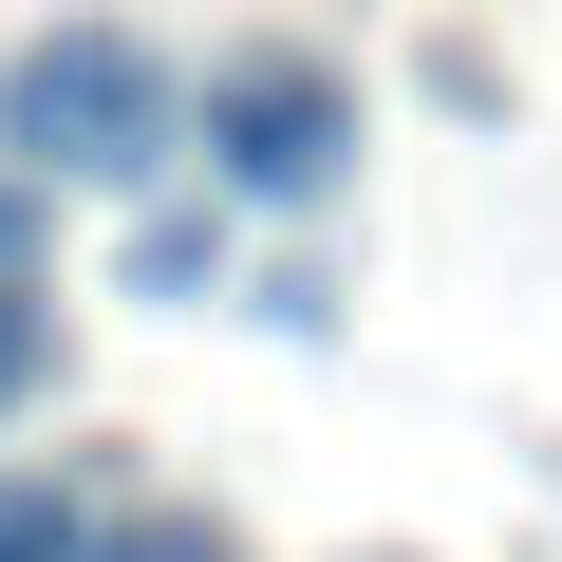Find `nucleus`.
<instances>
[{
	"label": "nucleus",
	"mask_w": 562,
	"mask_h": 562,
	"mask_svg": "<svg viewBox=\"0 0 562 562\" xmlns=\"http://www.w3.org/2000/svg\"><path fill=\"white\" fill-rule=\"evenodd\" d=\"M94 562H225V525H188V506H150V525H113Z\"/></svg>",
	"instance_id": "nucleus-5"
},
{
	"label": "nucleus",
	"mask_w": 562,
	"mask_h": 562,
	"mask_svg": "<svg viewBox=\"0 0 562 562\" xmlns=\"http://www.w3.org/2000/svg\"><path fill=\"white\" fill-rule=\"evenodd\" d=\"M38 375H57V301H38V281H0V413H20Z\"/></svg>",
	"instance_id": "nucleus-4"
},
{
	"label": "nucleus",
	"mask_w": 562,
	"mask_h": 562,
	"mask_svg": "<svg viewBox=\"0 0 562 562\" xmlns=\"http://www.w3.org/2000/svg\"><path fill=\"white\" fill-rule=\"evenodd\" d=\"M338 150H357V94H338L319 57H225V76H206V169H225L244 206H319Z\"/></svg>",
	"instance_id": "nucleus-2"
},
{
	"label": "nucleus",
	"mask_w": 562,
	"mask_h": 562,
	"mask_svg": "<svg viewBox=\"0 0 562 562\" xmlns=\"http://www.w3.org/2000/svg\"><path fill=\"white\" fill-rule=\"evenodd\" d=\"M0 150H20L38 188H57V169H76V188H132V169L169 150V57H150V38H113V20L38 38L20 76H0Z\"/></svg>",
	"instance_id": "nucleus-1"
},
{
	"label": "nucleus",
	"mask_w": 562,
	"mask_h": 562,
	"mask_svg": "<svg viewBox=\"0 0 562 562\" xmlns=\"http://www.w3.org/2000/svg\"><path fill=\"white\" fill-rule=\"evenodd\" d=\"M94 543H113V525H94L76 487H38V469L0 487V562H94Z\"/></svg>",
	"instance_id": "nucleus-3"
},
{
	"label": "nucleus",
	"mask_w": 562,
	"mask_h": 562,
	"mask_svg": "<svg viewBox=\"0 0 562 562\" xmlns=\"http://www.w3.org/2000/svg\"><path fill=\"white\" fill-rule=\"evenodd\" d=\"M20 244H38V206H20V188H0V262H20Z\"/></svg>",
	"instance_id": "nucleus-6"
}]
</instances>
